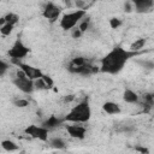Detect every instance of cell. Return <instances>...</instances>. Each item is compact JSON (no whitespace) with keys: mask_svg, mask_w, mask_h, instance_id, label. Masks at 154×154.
<instances>
[{"mask_svg":"<svg viewBox=\"0 0 154 154\" xmlns=\"http://www.w3.org/2000/svg\"><path fill=\"white\" fill-rule=\"evenodd\" d=\"M18 69L25 75V77H28L32 82L38 79V78H41L42 75H43L41 69H38L36 66H32V65H29V64H25V63H20L18 65Z\"/></svg>","mask_w":154,"mask_h":154,"instance_id":"cell-7","label":"cell"},{"mask_svg":"<svg viewBox=\"0 0 154 154\" xmlns=\"http://www.w3.org/2000/svg\"><path fill=\"white\" fill-rule=\"evenodd\" d=\"M61 14V8L54 2H47L42 10V16L48 20H57Z\"/></svg>","mask_w":154,"mask_h":154,"instance_id":"cell-9","label":"cell"},{"mask_svg":"<svg viewBox=\"0 0 154 154\" xmlns=\"http://www.w3.org/2000/svg\"><path fill=\"white\" fill-rule=\"evenodd\" d=\"M29 52H30L29 47L25 46V45L18 38V40H16V41L13 42V45L10 47V49H8V57L11 58L12 63H14V64L18 66V65L22 63L20 60L24 59V58L29 54Z\"/></svg>","mask_w":154,"mask_h":154,"instance_id":"cell-4","label":"cell"},{"mask_svg":"<svg viewBox=\"0 0 154 154\" xmlns=\"http://www.w3.org/2000/svg\"><path fill=\"white\" fill-rule=\"evenodd\" d=\"M134 5H135L136 11L141 13V12L148 11V10L153 6V1H152V0H136V1L134 2Z\"/></svg>","mask_w":154,"mask_h":154,"instance_id":"cell-12","label":"cell"},{"mask_svg":"<svg viewBox=\"0 0 154 154\" xmlns=\"http://www.w3.org/2000/svg\"><path fill=\"white\" fill-rule=\"evenodd\" d=\"M24 132L29 137H31L34 140L42 141V142H46L49 138V130L47 128H45L43 125H36V124L26 125V128L24 129Z\"/></svg>","mask_w":154,"mask_h":154,"instance_id":"cell-6","label":"cell"},{"mask_svg":"<svg viewBox=\"0 0 154 154\" xmlns=\"http://www.w3.org/2000/svg\"><path fill=\"white\" fill-rule=\"evenodd\" d=\"M122 25V20L119 19V18H111L109 19V26L112 28V29H117V28H119Z\"/></svg>","mask_w":154,"mask_h":154,"instance_id":"cell-22","label":"cell"},{"mask_svg":"<svg viewBox=\"0 0 154 154\" xmlns=\"http://www.w3.org/2000/svg\"><path fill=\"white\" fill-rule=\"evenodd\" d=\"M89 25H90V22H89V18H87V16L78 23V25H77V28L81 30V32L83 34V32H85L88 29H89Z\"/></svg>","mask_w":154,"mask_h":154,"instance_id":"cell-18","label":"cell"},{"mask_svg":"<svg viewBox=\"0 0 154 154\" xmlns=\"http://www.w3.org/2000/svg\"><path fill=\"white\" fill-rule=\"evenodd\" d=\"M12 83H13V85H14L19 91H22V93H24V94H31V93L35 90V88H34V82L30 81L28 77H25V75H24L19 69L17 70V72H16V75H14V77H13V79H12Z\"/></svg>","mask_w":154,"mask_h":154,"instance_id":"cell-5","label":"cell"},{"mask_svg":"<svg viewBox=\"0 0 154 154\" xmlns=\"http://www.w3.org/2000/svg\"><path fill=\"white\" fill-rule=\"evenodd\" d=\"M123 100H124L126 103L132 105V103H137V102H138L140 96H138V94H137L135 90L128 88V89H125L124 93H123Z\"/></svg>","mask_w":154,"mask_h":154,"instance_id":"cell-11","label":"cell"},{"mask_svg":"<svg viewBox=\"0 0 154 154\" xmlns=\"http://www.w3.org/2000/svg\"><path fill=\"white\" fill-rule=\"evenodd\" d=\"M102 109H103V112L106 114H109V116H117V114H119L122 112L120 106L117 102H114V101H106V102H103Z\"/></svg>","mask_w":154,"mask_h":154,"instance_id":"cell-10","label":"cell"},{"mask_svg":"<svg viewBox=\"0 0 154 154\" xmlns=\"http://www.w3.org/2000/svg\"><path fill=\"white\" fill-rule=\"evenodd\" d=\"M0 146H1V148H2L5 152H7V153L17 152V150L19 149V146H18L14 141H12V140H2L1 143H0Z\"/></svg>","mask_w":154,"mask_h":154,"instance_id":"cell-14","label":"cell"},{"mask_svg":"<svg viewBox=\"0 0 154 154\" xmlns=\"http://www.w3.org/2000/svg\"><path fill=\"white\" fill-rule=\"evenodd\" d=\"M10 69H11V66L8 65V63H6L5 60L0 59V77H4L8 72Z\"/></svg>","mask_w":154,"mask_h":154,"instance_id":"cell-19","label":"cell"},{"mask_svg":"<svg viewBox=\"0 0 154 154\" xmlns=\"http://www.w3.org/2000/svg\"><path fill=\"white\" fill-rule=\"evenodd\" d=\"M91 117V108L87 100L77 102L75 106L70 108V111L64 117V122L76 123V124H84Z\"/></svg>","mask_w":154,"mask_h":154,"instance_id":"cell-2","label":"cell"},{"mask_svg":"<svg viewBox=\"0 0 154 154\" xmlns=\"http://www.w3.org/2000/svg\"><path fill=\"white\" fill-rule=\"evenodd\" d=\"M13 28H14V26H12V25H10V24H4L2 26H0V34H1L2 36H8V35L12 32Z\"/></svg>","mask_w":154,"mask_h":154,"instance_id":"cell-21","label":"cell"},{"mask_svg":"<svg viewBox=\"0 0 154 154\" xmlns=\"http://www.w3.org/2000/svg\"><path fill=\"white\" fill-rule=\"evenodd\" d=\"M71 31V36L73 37V38H79L81 36H82V32H81V30L76 26V28H73L72 30H70Z\"/></svg>","mask_w":154,"mask_h":154,"instance_id":"cell-23","label":"cell"},{"mask_svg":"<svg viewBox=\"0 0 154 154\" xmlns=\"http://www.w3.org/2000/svg\"><path fill=\"white\" fill-rule=\"evenodd\" d=\"M4 19H5L6 24H10V25L14 26L19 22V16L17 13H14V12H8V13H6L4 16Z\"/></svg>","mask_w":154,"mask_h":154,"instance_id":"cell-17","label":"cell"},{"mask_svg":"<svg viewBox=\"0 0 154 154\" xmlns=\"http://www.w3.org/2000/svg\"><path fill=\"white\" fill-rule=\"evenodd\" d=\"M13 105L16 107H19V108H24L26 106H29V101L26 99H22V97H17L16 100H13Z\"/></svg>","mask_w":154,"mask_h":154,"instance_id":"cell-20","label":"cell"},{"mask_svg":"<svg viewBox=\"0 0 154 154\" xmlns=\"http://www.w3.org/2000/svg\"><path fill=\"white\" fill-rule=\"evenodd\" d=\"M138 53H134L130 52L129 49H125L123 47H116L113 49H111L102 59H101V64H100V71L103 73H109V75H116L118 73L124 65L126 64V61L137 55Z\"/></svg>","mask_w":154,"mask_h":154,"instance_id":"cell-1","label":"cell"},{"mask_svg":"<svg viewBox=\"0 0 154 154\" xmlns=\"http://www.w3.org/2000/svg\"><path fill=\"white\" fill-rule=\"evenodd\" d=\"M87 16V11L84 10H75L72 12H67L65 14L61 16L59 25L63 30H72L73 28H76L78 25V23Z\"/></svg>","mask_w":154,"mask_h":154,"instance_id":"cell-3","label":"cell"},{"mask_svg":"<svg viewBox=\"0 0 154 154\" xmlns=\"http://www.w3.org/2000/svg\"><path fill=\"white\" fill-rule=\"evenodd\" d=\"M65 130H66L67 135L75 140H83L87 136V129L82 124H76V123L66 124Z\"/></svg>","mask_w":154,"mask_h":154,"instance_id":"cell-8","label":"cell"},{"mask_svg":"<svg viewBox=\"0 0 154 154\" xmlns=\"http://www.w3.org/2000/svg\"><path fill=\"white\" fill-rule=\"evenodd\" d=\"M49 141V146L54 149H64L66 148V142L61 138V137H53V138H48Z\"/></svg>","mask_w":154,"mask_h":154,"instance_id":"cell-15","label":"cell"},{"mask_svg":"<svg viewBox=\"0 0 154 154\" xmlns=\"http://www.w3.org/2000/svg\"><path fill=\"white\" fill-rule=\"evenodd\" d=\"M75 100V95H66L64 96V101L65 102H70V101H73Z\"/></svg>","mask_w":154,"mask_h":154,"instance_id":"cell-24","label":"cell"},{"mask_svg":"<svg viewBox=\"0 0 154 154\" xmlns=\"http://www.w3.org/2000/svg\"><path fill=\"white\" fill-rule=\"evenodd\" d=\"M61 123H64V118H58L57 116H51L47 120H45V122H43V124H42V125L49 130V129H53V128L59 126Z\"/></svg>","mask_w":154,"mask_h":154,"instance_id":"cell-13","label":"cell"},{"mask_svg":"<svg viewBox=\"0 0 154 154\" xmlns=\"http://www.w3.org/2000/svg\"><path fill=\"white\" fill-rule=\"evenodd\" d=\"M144 45H146V38H137V40H135V42H132L130 45L129 51L134 52V53H138V51L144 48Z\"/></svg>","mask_w":154,"mask_h":154,"instance_id":"cell-16","label":"cell"}]
</instances>
